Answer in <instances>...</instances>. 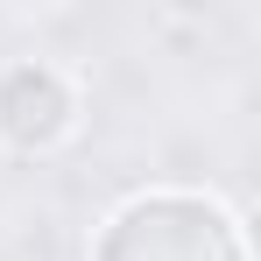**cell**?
Listing matches in <instances>:
<instances>
[{
  "label": "cell",
  "instance_id": "1",
  "mask_svg": "<svg viewBox=\"0 0 261 261\" xmlns=\"http://www.w3.org/2000/svg\"><path fill=\"white\" fill-rule=\"evenodd\" d=\"M92 261H254V247L226 198L155 184L106 212V226L92 233Z\"/></svg>",
  "mask_w": 261,
  "mask_h": 261
},
{
  "label": "cell",
  "instance_id": "2",
  "mask_svg": "<svg viewBox=\"0 0 261 261\" xmlns=\"http://www.w3.org/2000/svg\"><path fill=\"white\" fill-rule=\"evenodd\" d=\"M85 120V85L57 57H7L0 64V148L7 155H57Z\"/></svg>",
  "mask_w": 261,
  "mask_h": 261
}]
</instances>
